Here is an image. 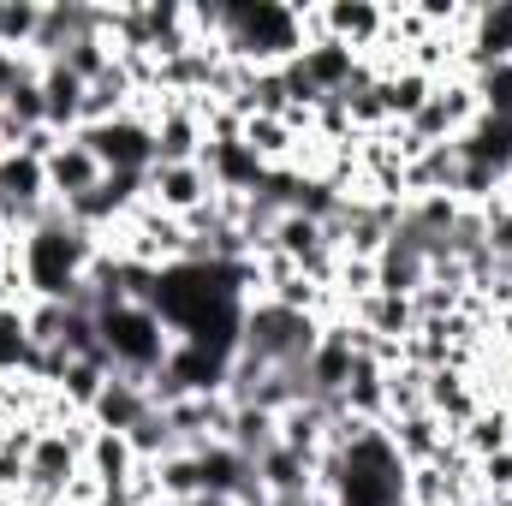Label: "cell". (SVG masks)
I'll return each instance as SVG.
<instances>
[{
	"label": "cell",
	"instance_id": "obj_1",
	"mask_svg": "<svg viewBox=\"0 0 512 506\" xmlns=\"http://www.w3.org/2000/svg\"><path fill=\"white\" fill-rule=\"evenodd\" d=\"M96 251H102V239H96V233H84L60 203H48V209H42V221L18 239L24 292H30V298H54V304H72V292H78L84 268L96 262Z\"/></svg>",
	"mask_w": 512,
	"mask_h": 506
},
{
	"label": "cell",
	"instance_id": "obj_2",
	"mask_svg": "<svg viewBox=\"0 0 512 506\" xmlns=\"http://www.w3.org/2000/svg\"><path fill=\"white\" fill-rule=\"evenodd\" d=\"M221 54L251 66V72H268V66H286L304 54V24H298V6H280V0H221Z\"/></svg>",
	"mask_w": 512,
	"mask_h": 506
},
{
	"label": "cell",
	"instance_id": "obj_3",
	"mask_svg": "<svg viewBox=\"0 0 512 506\" xmlns=\"http://www.w3.org/2000/svg\"><path fill=\"white\" fill-rule=\"evenodd\" d=\"M96 334H102V358H108V370L114 376H131V381H149L167 370V358H173V328L149 310V304H108L102 316H96Z\"/></svg>",
	"mask_w": 512,
	"mask_h": 506
},
{
	"label": "cell",
	"instance_id": "obj_4",
	"mask_svg": "<svg viewBox=\"0 0 512 506\" xmlns=\"http://www.w3.org/2000/svg\"><path fill=\"white\" fill-rule=\"evenodd\" d=\"M405 459L382 423L352 435L340 447V477H334V506H405Z\"/></svg>",
	"mask_w": 512,
	"mask_h": 506
},
{
	"label": "cell",
	"instance_id": "obj_5",
	"mask_svg": "<svg viewBox=\"0 0 512 506\" xmlns=\"http://www.w3.org/2000/svg\"><path fill=\"white\" fill-rule=\"evenodd\" d=\"M322 340V316L310 310H286L274 298H245V322H239V352H251L274 370H304L310 352Z\"/></svg>",
	"mask_w": 512,
	"mask_h": 506
},
{
	"label": "cell",
	"instance_id": "obj_6",
	"mask_svg": "<svg viewBox=\"0 0 512 506\" xmlns=\"http://www.w3.org/2000/svg\"><path fill=\"white\" fill-rule=\"evenodd\" d=\"M78 143H90L108 173H149L155 167V126H149V114H120V120L84 126Z\"/></svg>",
	"mask_w": 512,
	"mask_h": 506
},
{
	"label": "cell",
	"instance_id": "obj_7",
	"mask_svg": "<svg viewBox=\"0 0 512 506\" xmlns=\"http://www.w3.org/2000/svg\"><path fill=\"white\" fill-rule=\"evenodd\" d=\"M209 197H215V179H209L203 161H155L143 173V203L161 209V215H173V221L197 215Z\"/></svg>",
	"mask_w": 512,
	"mask_h": 506
},
{
	"label": "cell",
	"instance_id": "obj_8",
	"mask_svg": "<svg viewBox=\"0 0 512 506\" xmlns=\"http://www.w3.org/2000/svg\"><path fill=\"white\" fill-rule=\"evenodd\" d=\"M42 173H48V203H78V197H90L102 179H108V167L96 161V149L90 143H78V137H60L54 143V155L42 161Z\"/></svg>",
	"mask_w": 512,
	"mask_h": 506
},
{
	"label": "cell",
	"instance_id": "obj_9",
	"mask_svg": "<svg viewBox=\"0 0 512 506\" xmlns=\"http://www.w3.org/2000/svg\"><path fill=\"white\" fill-rule=\"evenodd\" d=\"M459 60H465V72L507 66L512 60V0H495V6L471 12V30L459 36Z\"/></svg>",
	"mask_w": 512,
	"mask_h": 506
},
{
	"label": "cell",
	"instance_id": "obj_10",
	"mask_svg": "<svg viewBox=\"0 0 512 506\" xmlns=\"http://www.w3.org/2000/svg\"><path fill=\"white\" fill-rule=\"evenodd\" d=\"M149 126H155V161H203L209 126L197 102H167L149 114Z\"/></svg>",
	"mask_w": 512,
	"mask_h": 506
},
{
	"label": "cell",
	"instance_id": "obj_11",
	"mask_svg": "<svg viewBox=\"0 0 512 506\" xmlns=\"http://www.w3.org/2000/svg\"><path fill=\"white\" fill-rule=\"evenodd\" d=\"M84 471L108 489V506H126V489L137 483V471H143V459H137V447H131L126 435H108V429H96L90 435V447H84Z\"/></svg>",
	"mask_w": 512,
	"mask_h": 506
},
{
	"label": "cell",
	"instance_id": "obj_12",
	"mask_svg": "<svg viewBox=\"0 0 512 506\" xmlns=\"http://www.w3.org/2000/svg\"><path fill=\"white\" fill-rule=\"evenodd\" d=\"M322 24L358 60H370V48H382L387 36V6H376V0H334V6H322Z\"/></svg>",
	"mask_w": 512,
	"mask_h": 506
},
{
	"label": "cell",
	"instance_id": "obj_13",
	"mask_svg": "<svg viewBox=\"0 0 512 506\" xmlns=\"http://www.w3.org/2000/svg\"><path fill=\"white\" fill-rule=\"evenodd\" d=\"M36 84H42L48 131H60V137H78V131H84V96H90V84H84V78H72L60 60L36 66Z\"/></svg>",
	"mask_w": 512,
	"mask_h": 506
},
{
	"label": "cell",
	"instance_id": "obj_14",
	"mask_svg": "<svg viewBox=\"0 0 512 506\" xmlns=\"http://www.w3.org/2000/svg\"><path fill=\"white\" fill-rule=\"evenodd\" d=\"M143 417H149V387L131 381V376H108V387H102L96 405H90V423L108 429V435H131Z\"/></svg>",
	"mask_w": 512,
	"mask_h": 506
},
{
	"label": "cell",
	"instance_id": "obj_15",
	"mask_svg": "<svg viewBox=\"0 0 512 506\" xmlns=\"http://www.w3.org/2000/svg\"><path fill=\"white\" fill-rule=\"evenodd\" d=\"M358 54L346 48V42H334V36H322V42H304V54H298V72L316 84V96H340L352 78H358Z\"/></svg>",
	"mask_w": 512,
	"mask_h": 506
},
{
	"label": "cell",
	"instance_id": "obj_16",
	"mask_svg": "<svg viewBox=\"0 0 512 506\" xmlns=\"http://www.w3.org/2000/svg\"><path fill=\"white\" fill-rule=\"evenodd\" d=\"M429 96H435V78L429 72H417V66H387L382 72V108H387L393 126H405Z\"/></svg>",
	"mask_w": 512,
	"mask_h": 506
},
{
	"label": "cell",
	"instance_id": "obj_17",
	"mask_svg": "<svg viewBox=\"0 0 512 506\" xmlns=\"http://www.w3.org/2000/svg\"><path fill=\"white\" fill-rule=\"evenodd\" d=\"M227 447H239L245 459H262L268 447H280V417L262 411V405H233V429H227Z\"/></svg>",
	"mask_w": 512,
	"mask_h": 506
},
{
	"label": "cell",
	"instance_id": "obj_18",
	"mask_svg": "<svg viewBox=\"0 0 512 506\" xmlns=\"http://www.w3.org/2000/svg\"><path fill=\"white\" fill-rule=\"evenodd\" d=\"M453 441L465 447V459H471V465H477V459H489V453H501V447H507V405H495V399H489L471 423H459V429H453Z\"/></svg>",
	"mask_w": 512,
	"mask_h": 506
},
{
	"label": "cell",
	"instance_id": "obj_19",
	"mask_svg": "<svg viewBox=\"0 0 512 506\" xmlns=\"http://www.w3.org/2000/svg\"><path fill=\"white\" fill-rule=\"evenodd\" d=\"M36 340H30V316L24 304H0V376H30Z\"/></svg>",
	"mask_w": 512,
	"mask_h": 506
},
{
	"label": "cell",
	"instance_id": "obj_20",
	"mask_svg": "<svg viewBox=\"0 0 512 506\" xmlns=\"http://www.w3.org/2000/svg\"><path fill=\"white\" fill-rule=\"evenodd\" d=\"M471 84H477V108L489 120L512 126V60L507 66H489V72H471Z\"/></svg>",
	"mask_w": 512,
	"mask_h": 506
},
{
	"label": "cell",
	"instance_id": "obj_21",
	"mask_svg": "<svg viewBox=\"0 0 512 506\" xmlns=\"http://www.w3.org/2000/svg\"><path fill=\"white\" fill-rule=\"evenodd\" d=\"M477 495L483 501H495V495H512V453H489V459H477Z\"/></svg>",
	"mask_w": 512,
	"mask_h": 506
},
{
	"label": "cell",
	"instance_id": "obj_22",
	"mask_svg": "<svg viewBox=\"0 0 512 506\" xmlns=\"http://www.w3.org/2000/svg\"><path fill=\"white\" fill-rule=\"evenodd\" d=\"M24 72H36V66H30V60H24V54H12V48H0V102H6V96H12V84H18V78H24Z\"/></svg>",
	"mask_w": 512,
	"mask_h": 506
},
{
	"label": "cell",
	"instance_id": "obj_23",
	"mask_svg": "<svg viewBox=\"0 0 512 506\" xmlns=\"http://www.w3.org/2000/svg\"><path fill=\"white\" fill-rule=\"evenodd\" d=\"M447 506H483V495H453Z\"/></svg>",
	"mask_w": 512,
	"mask_h": 506
},
{
	"label": "cell",
	"instance_id": "obj_24",
	"mask_svg": "<svg viewBox=\"0 0 512 506\" xmlns=\"http://www.w3.org/2000/svg\"><path fill=\"white\" fill-rule=\"evenodd\" d=\"M501 203H507V209H512V173H507V185H501Z\"/></svg>",
	"mask_w": 512,
	"mask_h": 506
},
{
	"label": "cell",
	"instance_id": "obj_25",
	"mask_svg": "<svg viewBox=\"0 0 512 506\" xmlns=\"http://www.w3.org/2000/svg\"><path fill=\"white\" fill-rule=\"evenodd\" d=\"M0 506H24V501H18V495H0Z\"/></svg>",
	"mask_w": 512,
	"mask_h": 506
},
{
	"label": "cell",
	"instance_id": "obj_26",
	"mask_svg": "<svg viewBox=\"0 0 512 506\" xmlns=\"http://www.w3.org/2000/svg\"><path fill=\"white\" fill-rule=\"evenodd\" d=\"M507 453H512V411H507Z\"/></svg>",
	"mask_w": 512,
	"mask_h": 506
},
{
	"label": "cell",
	"instance_id": "obj_27",
	"mask_svg": "<svg viewBox=\"0 0 512 506\" xmlns=\"http://www.w3.org/2000/svg\"><path fill=\"white\" fill-rule=\"evenodd\" d=\"M191 506H227V501H191Z\"/></svg>",
	"mask_w": 512,
	"mask_h": 506
}]
</instances>
